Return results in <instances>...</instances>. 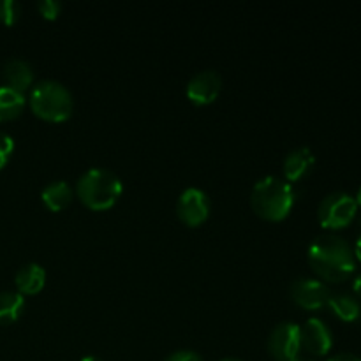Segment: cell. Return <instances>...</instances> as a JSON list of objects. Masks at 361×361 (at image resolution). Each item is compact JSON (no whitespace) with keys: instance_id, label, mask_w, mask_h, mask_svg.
I'll use <instances>...</instances> for the list:
<instances>
[{"instance_id":"1","label":"cell","mask_w":361,"mask_h":361,"mask_svg":"<svg viewBox=\"0 0 361 361\" xmlns=\"http://www.w3.org/2000/svg\"><path fill=\"white\" fill-rule=\"evenodd\" d=\"M310 268L321 281L344 282L355 274L356 256L353 247L337 235H321L307 252Z\"/></svg>"},{"instance_id":"2","label":"cell","mask_w":361,"mask_h":361,"mask_svg":"<svg viewBox=\"0 0 361 361\" xmlns=\"http://www.w3.org/2000/svg\"><path fill=\"white\" fill-rule=\"evenodd\" d=\"M296 192L291 183L275 175H267L257 180L250 192V207L259 217L267 221H282L293 210Z\"/></svg>"},{"instance_id":"3","label":"cell","mask_w":361,"mask_h":361,"mask_svg":"<svg viewBox=\"0 0 361 361\" xmlns=\"http://www.w3.org/2000/svg\"><path fill=\"white\" fill-rule=\"evenodd\" d=\"M122 192V180L108 168H88L76 183V194L81 203L95 212L111 208Z\"/></svg>"},{"instance_id":"4","label":"cell","mask_w":361,"mask_h":361,"mask_svg":"<svg viewBox=\"0 0 361 361\" xmlns=\"http://www.w3.org/2000/svg\"><path fill=\"white\" fill-rule=\"evenodd\" d=\"M30 108L39 118L63 122L73 115L74 99L69 88L56 80H41L30 90Z\"/></svg>"},{"instance_id":"5","label":"cell","mask_w":361,"mask_h":361,"mask_svg":"<svg viewBox=\"0 0 361 361\" xmlns=\"http://www.w3.org/2000/svg\"><path fill=\"white\" fill-rule=\"evenodd\" d=\"M358 212L355 196L348 192H331L321 201L317 219L324 229H342L351 224Z\"/></svg>"},{"instance_id":"6","label":"cell","mask_w":361,"mask_h":361,"mask_svg":"<svg viewBox=\"0 0 361 361\" xmlns=\"http://www.w3.org/2000/svg\"><path fill=\"white\" fill-rule=\"evenodd\" d=\"M268 351L277 361H293L302 355L300 344V324L282 321L271 330L268 337Z\"/></svg>"},{"instance_id":"7","label":"cell","mask_w":361,"mask_h":361,"mask_svg":"<svg viewBox=\"0 0 361 361\" xmlns=\"http://www.w3.org/2000/svg\"><path fill=\"white\" fill-rule=\"evenodd\" d=\"M176 215L185 226H201L210 215V197L200 187H187L176 201Z\"/></svg>"},{"instance_id":"8","label":"cell","mask_w":361,"mask_h":361,"mask_svg":"<svg viewBox=\"0 0 361 361\" xmlns=\"http://www.w3.org/2000/svg\"><path fill=\"white\" fill-rule=\"evenodd\" d=\"M300 344L302 353H307L309 358L316 360L317 356H326L334 345V335L328 324L319 317H310L300 326Z\"/></svg>"},{"instance_id":"9","label":"cell","mask_w":361,"mask_h":361,"mask_svg":"<svg viewBox=\"0 0 361 361\" xmlns=\"http://www.w3.org/2000/svg\"><path fill=\"white\" fill-rule=\"evenodd\" d=\"M289 293H291L293 302L307 310L323 309L328 305V300L331 296L330 289L321 279L310 277H298L293 281Z\"/></svg>"},{"instance_id":"10","label":"cell","mask_w":361,"mask_h":361,"mask_svg":"<svg viewBox=\"0 0 361 361\" xmlns=\"http://www.w3.org/2000/svg\"><path fill=\"white\" fill-rule=\"evenodd\" d=\"M222 90V76L214 69H204L194 74L185 87V94L194 104H212Z\"/></svg>"},{"instance_id":"11","label":"cell","mask_w":361,"mask_h":361,"mask_svg":"<svg viewBox=\"0 0 361 361\" xmlns=\"http://www.w3.org/2000/svg\"><path fill=\"white\" fill-rule=\"evenodd\" d=\"M0 74H2V80L6 83V87L20 92V94H25L28 88L34 87V69L23 59L14 56V59L6 60Z\"/></svg>"},{"instance_id":"12","label":"cell","mask_w":361,"mask_h":361,"mask_svg":"<svg viewBox=\"0 0 361 361\" xmlns=\"http://www.w3.org/2000/svg\"><path fill=\"white\" fill-rule=\"evenodd\" d=\"M314 164H316V155H314V152L309 147H300L286 155L282 171H284L286 180L289 183L298 182L303 176L309 175Z\"/></svg>"},{"instance_id":"13","label":"cell","mask_w":361,"mask_h":361,"mask_svg":"<svg viewBox=\"0 0 361 361\" xmlns=\"http://www.w3.org/2000/svg\"><path fill=\"white\" fill-rule=\"evenodd\" d=\"M14 284L20 295H37L46 284V270L39 263L23 264L14 275Z\"/></svg>"},{"instance_id":"14","label":"cell","mask_w":361,"mask_h":361,"mask_svg":"<svg viewBox=\"0 0 361 361\" xmlns=\"http://www.w3.org/2000/svg\"><path fill=\"white\" fill-rule=\"evenodd\" d=\"M74 190L71 189L69 183L66 180H53L48 185L42 187L41 190V200L46 208L51 212H60L66 207H69L73 201Z\"/></svg>"},{"instance_id":"15","label":"cell","mask_w":361,"mask_h":361,"mask_svg":"<svg viewBox=\"0 0 361 361\" xmlns=\"http://www.w3.org/2000/svg\"><path fill=\"white\" fill-rule=\"evenodd\" d=\"M25 104H27L25 94H20L6 85H0V122L18 118L23 113Z\"/></svg>"},{"instance_id":"16","label":"cell","mask_w":361,"mask_h":361,"mask_svg":"<svg viewBox=\"0 0 361 361\" xmlns=\"http://www.w3.org/2000/svg\"><path fill=\"white\" fill-rule=\"evenodd\" d=\"M328 307L331 312L338 317V319L345 321V323H355L361 316V305L355 296L348 295V293H341V295H331L328 300Z\"/></svg>"},{"instance_id":"17","label":"cell","mask_w":361,"mask_h":361,"mask_svg":"<svg viewBox=\"0 0 361 361\" xmlns=\"http://www.w3.org/2000/svg\"><path fill=\"white\" fill-rule=\"evenodd\" d=\"M25 310V296L18 291L0 293V324H13Z\"/></svg>"},{"instance_id":"18","label":"cell","mask_w":361,"mask_h":361,"mask_svg":"<svg viewBox=\"0 0 361 361\" xmlns=\"http://www.w3.org/2000/svg\"><path fill=\"white\" fill-rule=\"evenodd\" d=\"M21 16V4L18 0H0V21L14 25Z\"/></svg>"},{"instance_id":"19","label":"cell","mask_w":361,"mask_h":361,"mask_svg":"<svg viewBox=\"0 0 361 361\" xmlns=\"http://www.w3.org/2000/svg\"><path fill=\"white\" fill-rule=\"evenodd\" d=\"M14 152V140L11 134L0 130V169L9 162L11 155Z\"/></svg>"},{"instance_id":"20","label":"cell","mask_w":361,"mask_h":361,"mask_svg":"<svg viewBox=\"0 0 361 361\" xmlns=\"http://www.w3.org/2000/svg\"><path fill=\"white\" fill-rule=\"evenodd\" d=\"M37 9L46 20H55L60 11H62V2H59V0H41V2H37Z\"/></svg>"},{"instance_id":"21","label":"cell","mask_w":361,"mask_h":361,"mask_svg":"<svg viewBox=\"0 0 361 361\" xmlns=\"http://www.w3.org/2000/svg\"><path fill=\"white\" fill-rule=\"evenodd\" d=\"M164 361H204L197 355L196 351H190V349H180V351L171 353Z\"/></svg>"},{"instance_id":"22","label":"cell","mask_w":361,"mask_h":361,"mask_svg":"<svg viewBox=\"0 0 361 361\" xmlns=\"http://www.w3.org/2000/svg\"><path fill=\"white\" fill-rule=\"evenodd\" d=\"M326 361H361V358L356 355H351V353H341V355L331 356V358Z\"/></svg>"},{"instance_id":"23","label":"cell","mask_w":361,"mask_h":361,"mask_svg":"<svg viewBox=\"0 0 361 361\" xmlns=\"http://www.w3.org/2000/svg\"><path fill=\"white\" fill-rule=\"evenodd\" d=\"M353 289H355L356 295H358L361 298V274L355 279V282H353Z\"/></svg>"},{"instance_id":"24","label":"cell","mask_w":361,"mask_h":361,"mask_svg":"<svg viewBox=\"0 0 361 361\" xmlns=\"http://www.w3.org/2000/svg\"><path fill=\"white\" fill-rule=\"evenodd\" d=\"M355 256H356V259L361 261V233H360L358 240H356V249H355Z\"/></svg>"},{"instance_id":"25","label":"cell","mask_w":361,"mask_h":361,"mask_svg":"<svg viewBox=\"0 0 361 361\" xmlns=\"http://www.w3.org/2000/svg\"><path fill=\"white\" fill-rule=\"evenodd\" d=\"M81 361H102L99 356H94V355H88L85 356V358H81Z\"/></svg>"},{"instance_id":"26","label":"cell","mask_w":361,"mask_h":361,"mask_svg":"<svg viewBox=\"0 0 361 361\" xmlns=\"http://www.w3.org/2000/svg\"><path fill=\"white\" fill-rule=\"evenodd\" d=\"M293 361H316V360H314V358H309V356H303V353H302V355L296 356V358L293 360Z\"/></svg>"},{"instance_id":"27","label":"cell","mask_w":361,"mask_h":361,"mask_svg":"<svg viewBox=\"0 0 361 361\" xmlns=\"http://www.w3.org/2000/svg\"><path fill=\"white\" fill-rule=\"evenodd\" d=\"M356 203H358V208H361V187L358 189V194H356Z\"/></svg>"},{"instance_id":"28","label":"cell","mask_w":361,"mask_h":361,"mask_svg":"<svg viewBox=\"0 0 361 361\" xmlns=\"http://www.w3.org/2000/svg\"><path fill=\"white\" fill-rule=\"evenodd\" d=\"M221 361H243V360H240V358H224V360H221Z\"/></svg>"}]
</instances>
